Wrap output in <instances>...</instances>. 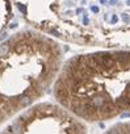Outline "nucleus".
Wrapping results in <instances>:
<instances>
[{"label": "nucleus", "mask_w": 130, "mask_h": 134, "mask_svg": "<svg viewBox=\"0 0 130 134\" xmlns=\"http://www.w3.org/2000/svg\"><path fill=\"white\" fill-rule=\"evenodd\" d=\"M19 9H20L24 15H26V8H25V5H24V4H19Z\"/></svg>", "instance_id": "7ed1b4c3"}, {"label": "nucleus", "mask_w": 130, "mask_h": 134, "mask_svg": "<svg viewBox=\"0 0 130 134\" xmlns=\"http://www.w3.org/2000/svg\"><path fill=\"white\" fill-rule=\"evenodd\" d=\"M55 97L89 122L130 117V49L71 58L58 76Z\"/></svg>", "instance_id": "f257e3e1"}, {"label": "nucleus", "mask_w": 130, "mask_h": 134, "mask_svg": "<svg viewBox=\"0 0 130 134\" xmlns=\"http://www.w3.org/2000/svg\"><path fill=\"white\" fill-rule=\"evenodd\" d=\"M7 36H8V34H7V33H4L2 37H0V40H4V38H7Z\"/></svg>", "instance_id": "20e7f679"}, {"label": "nucleus", "mask_w": 130, "mask_h": 134, "mask_svg": "<svg viewBox=\"0 0 130 134\" xmlns=\"http://www.w3.org/2000/svg\"><path fill=\"white\" fill-rule=\"evenodd\" d=\"M11 45H12V41H11V40L0 45V58L5 57V55L9 53V50H11Z\"/></svg>", "instance_id": "f03ea898"}]
</instances>
